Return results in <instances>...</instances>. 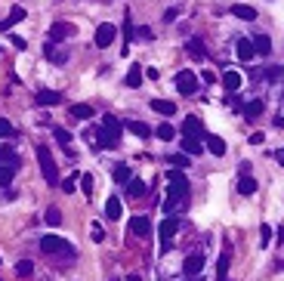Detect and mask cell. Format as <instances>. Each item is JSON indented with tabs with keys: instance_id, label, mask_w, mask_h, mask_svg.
Segmentation results:
<instances>
[{
	"instance_id": "4",
	"label": "cell",
	"mask_w": 284,
	"mask_h": 281,
	"mask_svg": "<svg viewBox=\"0 0 284 281\" xmlns=\"http://www.w3.org/2000/svg\"><path fill=\"white\" fill-rule=\"evenodd\" d=\"M176 90H179L182 96H195V93H198V74L189 71V68H182V71L176 74Z\"/></svg>"
},
{
	"instance_id": "50",
	"label": "cell",
	"mask_w": 284,
	"mask_h": 281,
	"mask_svg": "<svg viewBox=\"0 0 284 281\" xmlns=\"http://www.w3.org/2000/svg\"><path fill=\"white\" fill-rule=\"evenodd\" d=\"M124 281H142V275H136V272H133V275H127Z\"/></svg>"
},
{
	"instance_id": "5",
	"label": "cell",
	"mask_w": 284,
	"mask_h": 281,
	"mask_svg": "<svg viewBox=\"0 0 284 281\" xmlns=\"http://www.w3.org/2000/svg\"><path fill=\"white\" fill-rule=\"evenodd\" d=\"M115 37H118V28L108 25V22H102V25L96 28V40H93V44H96L99 50H108L111 44H115Z\"/></svg>"
},
{
	"instance_id": "43",
	"label": "cell",
	"mask_w": 284,
	"mask_h": 281,
	"mask_svg": "<svg viewBox=\"0 0 284 281\" xmlns=\"http://www.w3.org/2000/svg\"><path fill=\"white\" fill-rule=\"evenodd\" d=\"M93 238H96V241H102V238H105V232H102V226H99V222H93Z\"/></svg>"
},
{
	"instance_id": "7",
	"label": "cell",
	"mask_w": 284,
	"mask_h": 281,
	"mask_svg": "<svg viewBox=\"0 0 284 281\" xmlns=\"http://www.w3.org/2000/svg\"><path fill=\"white\" fill-rule=\"evenodd\" d=\"M71 34H77V28L71 22H53V28H50V40H53V44H56V40L71 37Z\"/></svg>"
},
{
	"instance_id": "33",
	"label": "cell",
	"mask_w": 284,
	"mask_h": 281,
	"mask_svg": "<svg viewBox=\"0 0 284 281\" xmlns=\"http://www.w3.org/2000/svg\"><path fill=\"white\" fill-rule=\"evenodd\" d=\"M53 136H56V142H59L62 148H65V145L71 142V133H68L65 127H53Z\"/></svg>"
},
{
	"instance_id": "34",
	"label": "cell",
	"mask_w": 284,
	"mask_h": 281,
	"mask_svg": "<svg viewBox=\"0 0 284 281\" xmlns=\"http://www.w3.org/2000/svg\"><path fill=\"white\" fill-rule=\"evenodd\" d=\"M124 40H127V44H124V53H127V47L133 44V19H130V16L124 19Z\"/></svg>"
},
{
	"instance_id": "29",
	"label": "cell",
	"mask_w": 284,
	"mask_h": 281,
	"mask_svg": "<svg viewBox=\"0 0 284 281\" xmlns=\"http://www.w3.org/2000/svg\"><path fill=\"white\" fill-rule=\"evenodd\" d=\"M127 195H130V198H142V195H145V182H142V179H130V182H127Z\"/></svg>"
},
{
	"instance_id": "8",
	"label": "cell",
	"mask_w": 284,
	"mask_h": 281,
	"mask_svg": "<svg viewBox=\"0 0 284 281\" xmlns=\"http://www.w3.org/2000/svg\"><path fill=\"white\" fill-rule=\"evenodd\" d=\"M16 170H19V158L16 161H3L0 164V189H6L12 179H16Z\"/></svg>"
},
{
	"instance_id": "46",
	"label": "cell",
	"mask_w": 284,
	"mask_h": 281,
	"mask_svg": "<svg viewBox=\"0 0 284 281\" xmlns=\"http://www.w3.org/2000/svg\"><path fill=\"white\" fill-rule=\"evenodd\" d=\"M74 186H77V179H74V176L65 179V186H62V189H65V195H68V192H74Z\"/></svg>"
},
{
	"instance_id": "42",
	"label": "cell",
	"mask_w": 284,
	"mask_h": 281,
	"mask_svg": "<svg viewBox=\"0 0 284 281\" xmlns=\"http://www.w3.org/2000/svg\"><path fill=\"white\" fill-rule=\"evenodd\" d=\"M142 74H145L148 80H158V77H161V71H158V68H145V71H142Z\"/></svg>"
},
{
	"instance_id": "32",
	"label": "cell",
	"mask_w": 284,
	"mask_h": 281,
	"mask_svg": "<svg viewBox=\"0 0 284 281\" xmlns=\"http://www.w3.org/2000/svg\"><path fill=\"white\" fill-rule=\"evenodd\" d=\"M154 136H158V139H164V142H170V139H173V136H176V130H173V127H170V124L164 121V124H161V127H158V130H154Z\"/></svg>"
},
{
	"instance_id": "14",
	"label": "cell",
	"mask_w": 284,
	"mask_h": 281,
	"mask_svg": "<svg viewBox=\"0 0 284 281\" xmlns=\"http://www.w3.org/2000/svg\"><path fill=\"white\" fill-rule=\"evenodd\" d=\"M182 151H186V154H201L204 151V145H201V139H198V136H189V133H182Z\"/></svg>"
},
{
	"instance_id": "49",
	"label": "cell",
	"mask_w": 284,
	"mask_h": 281,
	"mask_svg": "<svg viewBox=\"0 0 284 281\" xmlns=\"http://www.w3.org/2000/svg\"><path fill=\"white\" fill-rule=\"evenodd\" d=\"M170 164H176V167H182V164H186V158H182V154H173V158H170Z\"/></svg>"
},
{
	"instance_id": "41",
	"label": "cell",
	"mask_w": 284,
	"mask_h": 281,
	"mask_svg": "<svg viewBox=\"0 0 284 281\" xmlns=\"http://www.w3.org/2000/svg\"><path fill=\"white\" fill-rule=\"evenodd\" d=\"M80 189H83V195H93V176L90 173L80 176Z\"/></svg>"
},
{
	"instance_id": "10",
	"label": "cell",
	"mask_w": 284,
	"mask_h": 281,
	"mask_svg": "<svg viewBox=\"0 0 284 281\" xmlns=\"http://www.w3.org/2000/svg\"><path fill=\"white\" fill-rule=\"evenodd\" d=\"M102 130L105 133H111L121 142V130H124V124H121V118H115V115H102Z\"/></svg>"
},
{
	"instance_id": "17",
	"label": "cell",
	"mask_w": 284,
	"mask_h": 281,
	"mask_svg": "<svg viewBox=\"0 0 284 281\" xmlns=\"http://www.w3.org/2000/svg\"><path fill=\"white\" fill-rule=\"evenodd\" d=\"M130 232H133V235H139V238H145V235L151 232L148 216H133V219H130Z\"/></svg>"
},
{
	"instance_id": "51",
	"label": "cell",
	"mask_w": 284,
	"mask_h": 281,
	"mask_svg": "<svg viewBox=\"0 0 284 281\" xmlns=\"http://www.w3.org/2000/svg\"><path fill=\"white\" fill-rule=\"evenodd\" d=\"M192 281H204V278H192Z\"/></svg>"
},
{
	"instance_id": "31",
	"label": "cell",
	"mask_w": 284,
	"mask_h": 281,
	"mask_svg": "<svg viewBox=\"0 0 284 281\" xmlns=\"http://www.w3.org/2000/svg\"><path fill=\"white\" fill-rule=\"evenodd\" d=\"M96 139H99V145H102V148H118V145H121L118 139L111 136V133H105V130H99V133H96Z\"/></svg>"
},
{
	"instance_id": "45",
	"label": "cell",
	"mask_w": 284,
	"mask_h": 281,
	"mask_svg": "<svg viewBox=\"0 0 284 281\" xmlns=\"http://www.w3.org/2000/svg\"><path fill=\"white\" fill-rule=\"evenodd\" d=\"M238 173H241V176H250V161H241V167H238Z\"/></svg>"
},
{
	"instance_id": "28",
	"label": "cell",
	"mask_w": 284,
	"mask_h": 281,
	"mask_svg": "<svg viewBox=\"0 0 284 281\" xmlns=\"http://www.w3.org/2000/svg\"><path fill=\"white\" fill-rule=\"evenodd\" d=\"M111 173H115V182H124V186H127V182L133 179V170H130V164H115V170H111Z\"/></svg>"
},
{
	"instance_id": "15",
	"label": "cell",
	"mask_w": 284,
	"mask_h": 281,
	"mask_svg": "<svg viewBox=\"0 0 284 281\" xmlns=\"http://www.w3.org/2000/svg\"><path fill=\"white\" fill-rule=\"evenodd\" d=\"M121 213H124V204H121V198H115V195H111V198L105 201V216H108L111 222H118Z\"/></svg>"
},
{
	"instance_id": "2",
	"label": "cell",
	"mask_w": 284,
	"mask_h": 281,
	"mask_svg": "<svg viewBox=\"0 0 284 281\" xmlns=\"http://www.w3.org/2000/svg\"><path fill=\"white\" fill-rule=\"evenodd\" d=\"M37 164H40V170H44V179L50 186H56V182H59V167H56L53 151L47 145H37Z\"/></svg>"
},
{
	"instance_id": "6",
	"label": "cell",
	"mask_w": 284,
	"mask_h": 281,
	"mask_svg": "<svg viewBox=\"0 0 284 281\" xmlns=\"http://www.w3.org/2000/svg\"><path fill=\"white\" fill-rule=\"evenodd\" d=\"M179 226H182V219H179V216H164V222H161V229H158V235H161V241H173V235L179 232Z\"/></svg>"
},
{
	"instance_id": "3",
	"label": "cell",
	"mask_w": 284,
	"mask_h": 281,
	"mask_svg": "<svg viewBox=\"0 0 284 281\" xmlns=\"http://www.w3.org/2000/svg\"><path fill=\"white\" fill-rule=\"evenodd\" d=\"M40 250H44V254H74V247L59 235H44L40 238Z\"/></svg>"
},
{
	"instance_id": "24",
	"label": "cell",
	"mask_w": 284,
	"mask_h": 281,
	"mask_svg": "<svg viewBox=\"0 0 284 281\" xmlns=\"http://www.w3.org/2000/svg\"><path fill=\"white\" fill-rule=\"evenodd\" d=\"M182 133H189V136H198V139H201V136H204V124L198 121V118H186V124H182Z\"/></svg>"
},
{
	"instance_id": "26",
	"label": "cell",
	"mask_w": 284,
	"mask_h": 281,
	"mask_svg": "<svg viewBox=\"0 0 284 281\" xmlns=\"http://www.w3.org/2000/svg\"><path fill=\"white\" fill-rule=\"evenodd\" d=\"M238 195H247V198H250V195H257V179H253V176H241L238 179Z\"/></svg>"
},
{
	"instance_id": "1",
	"label": "cell",
	"mask_w": 284,
	"mask_h": 281,
	"mask_svg": "<svg viewBox=\"0 0 284 281\" xmlns=\"http://www.w3.org/2000/svg\"><path fill=\"white\" fill-rule=\"evenodd\" d=\"M167 179H170V189H167V198H164V210H167V213H173L176 204L186 201L192 189H189V176L182 170H170Z\"/></svg>"
},
{
	"instance_id": "21",
	"label": "cell",
	"mask_w": 284,
	"mask_h": 281,
	"mask_svg": "<svg viewBox=\"0 0 284 281\" xmlns=\"http://www.w3.org/2000/svg\"><path fill=\"white\" fill-rule=\"evenodd\" d=\"M62 102V93H56V90H40L37 93V105H59Z\"/></svg>"
},
{
	"instance_id": "40",
	"label": "cell",
	"mask_w": 284,
	"mask_h": 281,
	"mask_svg": "<svg viewBox=\"0 0 284 281\" xmlns=\"http://www.w3.org/2000/svg\"><path fill=\"white\" fill-rule=\"evenodd\" d=\"M25 16H28V12H25L22 6H12V9H9V19H12V25H16V22H25Z\"/></svg>"
},
{
	"instance_id": "11",
	"label": "cell",
	"mask_w": 284,
	"mask_h": 281,
	"mask_svg": "<svg viewBox=\"0 0 284 281\" xmlns=\"http://www.w3.org/2000/svg\"><path fill=\"white\" fill-rule=\"evenodd\" d=\"M229 266H232V247H225L222 257L216 260V278H219V281L229 278Z\"/></svg>"
},
{
	"instance_id": "22",
	"label": "cell",
	"mask_w": 284,
	"mask_h": 281,
	"mask_svg": "<svg viewBox=\"0 0 284 281\" xmlns=\"http://www.w3.org/2000/svg\"><path fill=\"white\" fill-rule=\"evenodd\" d=\"M250 44H253V53H260V56H269V53H272V40H269L266 34H257Z\"/></svg>"
},
{
	"instance_id": "19",
	"label": "cell",
	"mask_w": 284,
	"mask_h": 281,
	"mask_svg": "<svg viewBox=\"0 0 284 281\" xmlns=\"http://www.w3.org/2000/svg\"><path fill=\"white\" fill-rule=\"evenodd\" d=\"M263 108H266L263 99H250V102L244 105V118H247V121H257V118L263 115Z\"/></svg>"
},
{
	"instance_id": "36",
	"label": "cell",
	"mask_w": 284,
	"mask_h": 281,
	"mask_svg": "<svg viewBox=\"0 0 284 281\" xmlns=\"http://www.w3.org/2000/svg\"><path fill=\"white\" fill-rule=\"evenodd\" d=\"M3 161H16V148H12L9 142L0 145V164H3Z\"/></svg>"
},
{
	"instance_id": "39",
	"label": "cell",
	"mask_w": 284,
	"mask_h": 281,
	"mask_svg": "<svg viewBox=\"0 0 284 281\" xmlns=\"http://www.w3.org/2000/svg\"><path fill=\"white\" fill-rule=\"evenodd\" d=\"M269 241H272V229H269L266 222H263V226H260V247H266Z\"/></svg>"
},
{
	"instance_id": "16",
	"label": "cell",
	"mask_w": 284,
	"mask_h": 281,
	"mask_svg": "<svg viewBox=\"0 0 284 281\" xmlns=\"http://www.w3.org/2000/svg\"><path fill=\"white\" fill-rule=\"evenodd\" d=\"M241 83H244V80H241V74L235 71V68H229V71L222 74V87L229 90V93H238V90H241Z\"/></svg>"
},
{
	"instance_id": "9",
	"label": "cell",
	"mask_w": 284,
	"mask_h": 281,
	"mask_svg": "<svg viewBox=\"0 0 284 281\" xmlns=\"http://www.w3.org/2000/svg\"><path fill=\"white\" fill-rule=\"evenodd\" d=\"M201 269H204V254H192V257H186V266H182V272H186L189 278H198V275H201Z\"/></svg>"
},
{
	"instance_id": "12",
	"label": "cell",
	"mask_w": 284,
	"mask_h": 281,
	"mask_svg": "<svg viewBox=\"0 0 284 281\" xmlns=\"http://www.w3.org/2000/svg\"><path fill=\"white\" fill-rule=\"evenodd\" d=\"M201 142H207V151H213L216 158H222V154H225V142H222L219 136H213V133H204V136H201Z\"/></svg>"
},
{
	"instance_id": "48",
	"label": "cell",
	"mask_w": 284,
	"mask_h": 281,
	"mask_svg": "<svg viewBox=\"0 0 284 281\" xmlns=\"http://www.w3.org/2000/svg\"><path fill=\"white\" fill-rule=\"evenodd\" d=\"M250 142H253V145H263V142H266V136H263V133H253V136H250Z\"/></svg>"
},
{
	"instance_id": "27",
	"label": "cell",
	"mask_w": 284,
	"mask_h": 281,
	"mask_svg": "<svg viewBox=\"0 0 284 281\" xmlns=\"http://www.w3.org/2000/svg\"><path fill=\"white\" fill-rule=\"evenodd\" d=\"M127 130H130V133H136L139 139H145V136H151V127H148V124H145V121H127Z\"/></svg>"
},
{
	"instance_id": "44",
	"label": "cell",
	"mask_w": 284,
	"mask_h": 281,
	"mask_svg": "<svg viewBox=\"0 0 284 281\" xmlns=\"http://www.w3.org/2000/svg\"><path fill=\"white\" fill-rule=\"evenodd\" d=\"M176 16H179V9H167L164 12V22H176Z\"/></svg>"
},
{
	"instance_id": "30",
	"label": "cell",
	"mask_w": 284,
	"mask_h": 281,
	"mask_svg": "<svg viewBox=\"0 0 284 281\" xmlns=\"http://www.w3.org/2000/svg\"><path fill=\"white\" fill-rule=\"evenodd\" d=\"M142 80H145V74H142V68H139V65H133L130 71H127V87H139Z\"/></svg>"
},
{
	"instance_id": "47",
	"label": "cell",
	"mask_w": 284,
	"mask_h": 281,
	"mask_svg": "<svg viewBox=\"0 0 284 281\" xmlns=\"http://www.w3.org/2000/svg\"><path fill=\"white\" fill-rule=\"evenodd\" d=\"M9 44H12V47H16V50H25V47H28V44H25V37H12V40H9Z\"/></svg>"
},
{
	"instance_id": "23",
	"label": "cell",
	"mask_w": 284,
	"mask_h": 281,
	"mask_svg": "<svg viewBox=\"0 0 284 281\" xmlns=\"http://www.w3.org/2000/svg\"><path fill=\"white\" fill-rule=\"evenodd\" d=\"M186 50H189V56H195V59H207V50H204V40L201 37H192L189 44H186Z\"/></svg>"
},
{
	"instance_id": "25",
	"label": "cell",
	"mask_w": 284,
	"mask_h": 281,
	"mask_svg": "<svg viewBox=\"0 0 284 281\" xmlns=\"http://www.w3.org/2000/svg\"><path fill=\"white\" fill-rule=\"evenodd\" d=\"M151 111H158V115H176V105L170 102V99H151Z\"/></svg>"
},
{
	"instance_id": "35",
	"label": "cell",
	"mask_w": 284,
	"mask_h": 281,
	"mask_svg": "<svg viewBox=\"0 0 284 281\" xmlns=\"http://www.w3.org/2000/svg\"><path fill=\"white\" fill-rule=\"evenodd\" d=\"M44 219L50 222V226H62V210H59V207H50Z\"/></svg>"
},
{
	"instance_id": "37",
	"label": "cell",
	"mask_w": 284,
	"mask_h": 281,
	"mask_svg": "<svg viewBox=\"0 0 284 281\" xmlns=\"http://www.w3.org/2000/svg\"><path fill=\"white\" fill-rule=\"evenodd\" d=\"M16 272H19L22 278H28V275H31V272H34V263H31V260H22V263L16 266Z\"/></svg>"
},
{
	"instance_id": "18",
	"label": "cell",
	"mask_w": 284,
	"mask_h": 281,
	"mask_svg": "<svg viewBox=\"0 0 284 281\" xmlns=\"http://www.w3.org/2000/svg\"><path fill=\"white\" fill-rule=\"evenodd\" d=\"M232 16L241 19V22H253V19H257V9L247 6V3H238V6H232Z\"/></svg>"
},
{
	"instance_id": "52",
	"label": "cell",
	"mask_w": 284,
	"mask_h": 281,
	"mask_svg": "<svg viewBox=\"0 0 284 281\" xmlns=\"http://www.w3.org/2000/svg\"><path fill=\"white\" fill-rule=\"evenodd\" d=\"M225 281H229V278H225Z\"/></svg>"
},
{
	"instance_id": "13",
	"label": "cell",
	"mask_w": 284,
	"mask_h": 281,
	"mask_svg": "<svg viewBox=\"0 0 284 281\" xmlns=\"http://www.w3.org/2000/svg\"><path fill=\"white\" fill-rule=\"evenodd\" d=\"M235 53H238V59H241V62H250L253 56H257V53H253V44H250L247 37H238V44H235Z\"/></svg>"
},
{
	"instance_id": "20",
	"label": "cell",
	"mask_w": 284,
	"mask_h": 281,
	"mask_svg": "<svg viewBox=\"0 0 284 281\" xmlns=\"http://www.w3.org/2000/svg\"><path fill=\"white\" fill-rule=\"evenodd\" d=\"M68 115H71V118H77V121H90V118H93V108H90L87 102H77V105H71V108H68Z\"/></svg>"
},
{
	"instance_id": "38",
	"label": "cell",
	"mask_w": 284,
	"mask_h": 281,
	"mask_svg": "<svg viewBox=\"0 0 284 281\" xmlns=\"http://www.w3.org/2000/svg\"><path fill=\"white\" fill-rule=\"evenodd\" d=\"M12 133H16V130H12V124L6 118H0V139H9Z\"/></svg>"
}]
</instances>
